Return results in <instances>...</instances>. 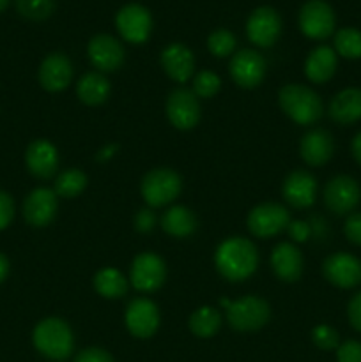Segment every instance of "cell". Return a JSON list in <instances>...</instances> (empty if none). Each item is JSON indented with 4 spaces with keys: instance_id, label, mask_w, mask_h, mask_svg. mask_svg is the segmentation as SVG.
I'll list each match as a JSON object with an SVG mask.
<instances>
[{
    "instance_id": "cell-1",
    "label": "cell",
    "mask_w": 361,
    "mask_h": 362,
    "mask_svg": "<svg viewBox=\"0 0 361 362\" xmlns=\"http://www.w3.org/2000/svg\"><path fill=\"white\" fill-rule=\"evenodd\" d=\"M214 265L229 281H244L257 271L258 251L251 240L244 237H230L216 250Z\"/></svg>"
},
{
    "instance_id": "cell-2",
    "label": "cell",
    "mask_w": 361,
    "mask_h": 362,
    "mask_svg": "<svg viewBox=\"0 0 361 362\" xmlns=\"http://www.w3.org/2000/svg\"><path fill=\"white\" fill-rule=\"evenodd\" d=\"M280 108L290 120L301 126H311L324 113V105L319 94L299 83H289L278 92Z\"/></svg>"
},
{
    "instance_id": "cell-3",
    "label": "cell",
    "mask_w": 361,
    "mask_h": 362,
    "mask_svg": "<svg viewBox=\"0 0 361 362\" xmlns=\"http://www.w3.org/2000/svg\"><path fill=\"white\" fill-rule=\"evenodd\" d=\"M35 350L53 361H62L71 356L74 349V336L69 325L60 318H45L32 332Z\"/></svg>"
},
{
    "instance_id": "cell-4",
    "label": "cell",
    "mask_w": 361,
    "mask_h": 362,
    "mask_svg": "<svg viewBox=\"0 0 361 362\" xmlns=\"http://www.w3.org/2000/svg\"><path fill=\"white\" fill-rule=\"evenodd\" d=\"M227 310V322L234 331L251 332L264 327L271 317L269 304L257 296H246L230 303L229 299L219 300Z\"/></svg>"
},
{
    "instance_id": "cell-5",
    "label": "cell",
    "mask_w": 361,
    "mask_h": 362,
    "mask_svg": "<svg viewBox=\"0 0 361 362\" xmlns=\"http://www.w3.org/2000/svg\"><path fill=\"white\" fill-rule=\"evenodd\" d=\"M183 180L177 172L170 168H154L142 179L140 193L151 209L163 207L179 197Z\"/></svg>"
},
{
    "instance_id": "cell-6",
    "label": "cell",
    "mask_w": 361,
    "mask_h": 362,
    "mask_svg": "<svg viewBox=\"0 0 361 362\" xmlns=\"http://www.w3.org/2000/svg\"><path fill=\"white\" fill-rule=\"evenodd\" d=\"M289 223V211L283 205L273 204V202L251 209L246 219L248 230L251 232V235L258 237V239H269V237L278 235L280 232L287 230Z\"/></svg>"
},
{
    "instance_id": "cell-7",
    "label": "cell",
    "mask_w": 361,
    "mask_h": 362,
    "mask_svg": "<svg viewBox=\"0 0 361 362\" xmlns=\"http://www.w3.org/2000/svg\"><path fill=\"white\" fill-rule=\"evenodd\" d=\"M335 21L333 7L324 0H308L299 11V28L310 39L329 37L335 30Z\"/></svg>"
},
{
    "instance_id": "cell-8",
    "label": "cell",
    "mask_w": 361,
    "mask_h": 362,
    "mask_svg": "<svg viewBox=\"0 0 361 362\" xmlns=\"http://www.w3.org/2000/svg\"><path fill=\"white\" fill-rule=\"evenodd\" d=\"M324 202L326 207L335 214H349L361 202L360 184L349 175L333 177L324 187Z\"/></svg>"
},
{
    "instance_id": "cell-9",
    "label": "cell",
    "mask_w": 361,
    "mask_h": 362,
    "mask_svg": "<svg viewBox=\"0 0 361 362\" xmlns=\"http://www.w3.org/2000/svg\"><path fill=\"white\" fill-rule=\"evenodd\" d=\"M166 117L170 124L180 131L193 129L200 120V103L188 88H176L166 99Z\"/></svg>"
},
{
    "instance_id": "cell-10",
    "label": "cell",
    "mask_w": 361,
    "mask_h": 362,
    "mask_svg": "<svg viewBox=\"0 0 361 362\" xmlns=\"http://www.w3.org/2000/svg\"><path fill=\"white\" fill-rule=\"evenodd\" d=\"M115 25L119 34L127 42L140 45L145 42L152 30V16L140 4H127L117 13Z\"/></svg>"
},
{
    "instance_id": "cell-11",
    "label": "cell",
    "mask_w": 361,
    "mask_h": 362,
    "mask_svg": "<svg viewBox=\"0 0 361 362\" xmlns=\"http://www.w3.org/2000/svg\"><path fill=\"white\" fill-rule=\"evenodd\" d=\"M165 262L156 253H142L131 264L130 281L140 292H154L165 283Z\"/></svg>"
},
{
    "instance_id": "cell-12",
    "label": "cell",
    "mask_w": 361,
    "mask_h": 362,
    "mask_svg": "<svg viewBox=\"0 0 361 362\" xmlns=\"http://www.w3.org/2000/svg\"><path fill=\"white\" fill-rule=\"evenodd\" d=\"M124 322H126L127 331H130L134 338H151L159 327L158 306H156L151 299H145V297L133 299L127 304Z\"/></svg>"
},
{
    "instance_id": "cell-13",
    "label": "cell",
    "mask_w": 361,
    "mask_h": 362,
    "mask_svg": "<svg viewBox=\"0 0 361 362\" xmlns=\"http://www.w3.org/2000/svg\"><path fill=\"white\" fill-rule=\"evenodd\" d=\"M246 34L253 45L260 46V48H269L282 34V18L273 7H258L248 18Z\"/></svg>"
},
{
    "instance_id": "cell-14",
    "label": "cell",
    "mask_w": 361,
    "mask_h": 362,
    "mask_svg": "<svg viewBox=\"0 0 361 362\" xmlns=\"http://www.w3.org/2000/svg\"><path fill=\"white\" fill-rule=\"evenodd\" d=\"M324 278L338 288H354L361 285V262L350 253L331 255L322 265Z\"/></svg>"
},
{
    "instance_id": "cell-15",
    "label": "cell",
    "mask_w": 361,
    "mask_h": 362,
    "mask_svg": "<svg viewBox=\"0 0 361 362\" xmlns=\"http://www.w3.org/2000/svg\"><path fill=\"white\" fill-rule=\"evenodd\" d=\"M230 76L239 87L253 88L265 76V60L255 49H241L230 60Z\"/></svg>"
},
{
    "instance_id": "cell-16",
    "label": "cell",
    "mask_w": 361,
    "mask_h": 362,
    "mask_svg": "<svg viewBox=\"0 0 361 362\" xmlns=\"http://www.w3.org/2000/svg\"><path fill=\"white\" fill-rule=\"evenodd\" d=\"M57 207H59V202H57L55 191L48 187H38L30 191L23 202L25 221L35 228L48 226L55 218Z\"/></svg>"
},
{
    "instance_id": "cell-17",
    "label": "cell",
    "mask_w": 361,
    "mask_h": 362,
    "mask_svg": "<svg viewBox=\"0 0 361 362\" xmlns=\"http://www.w3.org/2000/svg\"><path fill=\"white\" fill-rule=\"evenodd\" d=\"M88 59L96 69L103 73H113L124 62V48L115 37L108 34H98L88 41Z\"/></svg>"
},
{
    "instance_id": "cell-18",
    "label": "cell",
    "mask_w": 361,
    "mask_h": 362,
    "mask_svg": "<svg viewBox=\"0 0 361 362\" xmlns=\"http://www.w3.org/2000/svg\"><path fill=\"white\" fill-rule=\"evenodd\" d=\"M283 198L294 209H308L317 198V180L306 170H294L282 186Z\"/></svg>"
},
{
    "instance_id": "cell-19",
    "label": "cell",
    "mask_w": 361,
    "mask_h": 362,
    "mask_svg": "<svg viewBox=\"0 0 361 362\" xmlns=\"http://www.w3.org/2000/svg\"><path fill=\"white\" fill-rule=\"evenodd\" d=\"M39 83L48 92H60L73 80V64L64 53H50L39 66Z\"/></svg>"
},
{
    "instance_id": "cell-20",
    "label": "cell",
    "mask_w": 361,
    "mask_h": 362,
    "mask_svg": "<svg viewBox=\"0 0 361 362\" xmlns=\"http://www.w3.org/2000/svg\"><path fill=\"white\" fill-rule=\"evenodd\" d=\"M25 163L28 172L38 179H50L59 168V152L48 140H34L25 152Z\"/></svg>"
},
{
    "instance_id": "cell-21",
    "label": "cell",
    "mask_w": 361,
    "mask_h": 362,
    "mask_svg": "<svg viewBox=\"0 0 361 362\" xmlns=\"http://www.w3.org/2000/svg\"><path fill=\"white\" fill-rule=\"evenodd\" d=\"M161 66L177 83H186L195 74V57L188 46L172 42L161 52Z\"/></svg>"
},
{
    "instance_id": "cell-22",
    "label": "cell",
    "mask_w": 361,
    "mask_h": 362,
    "mask_svg": "<svg viewBox=\"0 0 361 362\" xmlns=\"http://www.w3.org/2000/svg\"><path fill=\"white\" fill-rule=\"evenodd\" d=\"M271 267L276 278L294 283L303 274V255L292 243H280L271 253Z\"/></svg>"
},
{
    "instance_id": "cell-23",
    "label": "cell",
    "mask_w": 361,
    "mask_h": 362,
    "mask_svg": "<svg viewBox=\"0 0 361 362\" xmlns=\"http://www.w3.org/2000/svg\"><path fill=\"white\" fill-rule=\"evenodd\" d=\"M335 152V141L326 129H311L301 138L299 154L310 166H322L331 159Z\"/></svg>"
},
{
    "instance_id": "cell-24",
    "label": "cell",
    "mask_w": 361,
    "mask_h": 362,
    "mask_svg": "<svg viewBox=\"0 0 361 362\" xmlns=\"http://www.w3.org/2000/svg\"><path fill=\"white\" fill-rule=\"evenodd\" d=\"M329 117L340 126H349L361 119V88H343L329 103Z\"/></svg>"
},
{
    "instance_id": "cell-25",
    "label": "cell",
    "mask_w": 361,
    "mask_h": 362,
    "mask_svg": "<svg viewBox=\"0 0 361 362\" xmlns=\"http://www.w3.org/2000/svg\"><path fill=\"white\" fill-rule=\"evenodd\" d=\"M338 60H336V52L329 46H317L311 49L310 55L304 62V74L314 83H326L335 74Z\"/></svg>"
},
{
    "instance_id": "cell-26",
    "label": "cell",
    "mask_w": 361,
    "mask_h": 362,
    "mask_svg": "<svg viewBox=\"0 0 361 362\" xmlns=\"http://www.w3.org/2000/svg\"><path fill=\"white\" fill-rule=\"evenodd\" d=\"M76 94L81 103L88 106H98L106 101L110 95V83L101 73L92 71L84 74L76 83Z\"/></svg>"
},
{
    "instance_id": "cell-27",
    "label": "cell",
    "mask_w": 361,
    "mask_h": 362,
    "mask_svg": "<svg viewBox=\"0 0 361 362\" xmlns=\"http://www.w3.org/2000/svg\"><path fill=\"white\" fill-rule=\"evenodd\" d=\"M161 228L165 230L168 235L183 239V237L191 235V233L197 230V218H195V214L188 207H184V205H176V207H170L168 211L163 214Z\"/></svg>"
},
{
    "instance_id": "cell-28",
    "label": "cell",
    "mask_w": 361,
    "mask_h": 362,
    "mask_svg": "<svg viewBox=\"0 0 361 362\" xmlns=\"http://www.w3.org/2000/svg\"><path fill=\"white\" fill-rule=\"evenodd\" d=\"M94 288L105 299H120L127 292V279L117 269L105 267L94 276Z\"/></svg>"
},
{
    "instance_id": "cell-29",
    "label": "cell",
    "mask_w": 361,
    "mask_h": 362,
    "mask_svg": "<svg viewBox=\"0 0 361 362\" xmlns=\"http://www.w3.org/2000/svg\"><path fill=\"white\" fill-rule=\"evenodd\" d=\"M222 327V315L211 306H202L190 317V331L197 338H212Z\"/></svg>"
},
{
    "instance_id": "cell-30",
    "label": "cell",
    "mask_w": 361,
    "mask_h": 362,
    "mask_svg": "<svg viewBox=\"0 0 361 362\" xmlns=\"http://www.w3.org/2000/svg\"><path fill=\"white\" fill-rule=\"evenodd\" d=\"M87 186V175L81 170L71 168L60 173L55 180V193L57 197L74 198L81 193Z\"/></svg>"
},
{
    "instance_id": "cell-31",
    "label": "cell",
    "mask_w": 361,
    "mask_h": 362,
    "mask_svg": "<svg viewBox=\"0 0 361 362\" xmlns=\"http://www.w3.org/2000/svg\"><path fill=\"white\" fill-rule=\"evenodd\" d=\"M335 48L345 59H361V30L347 27L336 32Z\"/></svg>"
},
{
    "instance_id": "cell-32",
    "label": "cell",
    "mask_w": 361,
    "mask_h": 362,
    "mask_svg": "<svg viewBox=\"0 0 361 362\" xmlns=\"http://www.w3.org/2000/svg\"><path fill=\"white\" fill-rule=\"evenodd\" d=\"M18 13L32 21H42L55 11V0H16Z\"/></svg>"
},
{
    "instance_id": "cell-33",
    "label": "cell",
    "mask_w": 361,
    "mask_h": 362,
    "mask_svg": "<svg viewBox=\"0 0 361 362\" xmlns=\"http://www.w3.org/2000/svg\"><path fill=\"white\" fill-rule=\"evenodd\" d=\"M219 87H222V80L216 73L212 71H200L193 76V94L197 98L209 99L212 95H216L219 92Z\"/></svg>"
},
{
    "instance_id": "cell-34",
    "label": "cell",
    "mask_w": 361,
    "mask_h": 362,
    "mask_svg": "<svg viewBox=\"0 0 361 362\" xmlns=\"http://www.w3.org/2000/svg\"><path fill=\"white\" fill-rule=\"evenodd\" d=\"M207 48L214 57H227L236 49V37L227 28H218L209 35Z\"/></svg>"
},
{
    "instance_id": "cell-35",
    "label": "cell",
    "mask_w": 361,
    "mask_h": 362,
    "mask_svg": "<svg viewBox=\"0 0 361 362\" xmlns=\"http://www.w3.org/2000/svg\"><path fill=\"white\" fill-rule=\"evenodd\" d=\"M311 339H314L315 346L321 350H335L340 346V336L329 325H317L311 331Z\"/></svg>"
},
{
    "instance_id": "cell-36",
    "label": "cell",
    "mask_w": 361,
    "mask_h": 362,
    "mask_svg": "<svg viewBox=\"0 0 361 362\" xmlns=\"http://www.w3.org/2000/svg\"><path fill=\"white\" fill-rule=\"evenodd\" d=\"M336 362H361V343L349 339L336 349Z\"/></svg>"
},
{
    "instance_id": "cell-37",
    "label": "cell",
    "mask_w": 361,
    "mask_h": 362,
    "mask_svg": "<svg viewBox=\"0 0 361 362\" xmlns=\"http://www.w3.org/2000/svg\"><path fill=\"white\" fill-rule=\"evenodd\" d=\"M343 233L347 240L356 246H361V212H353L343 225Z\"/></svg>"
},
{
    "instance_id": "cell-38",
    "label": "cell",
    "mask_w": 361,
    "mask_h": 362,
    "mask_svg": "<svg viewBox=\"0 0 361 362\" xmlns=\"http://www.w3.org/2000/svg\"><path fill=\"white\" fill-rule=\"evenodd\" d=\"M74 362H113V357L105 349L88 346V349H84L74 357Z\"/></svg>"
},
{
    "instance_id": "cell-39",
    "label": "cell",
    "mask_w": 361,
    "mask_h": 362,
    "mask_svg": "<svg viewBox=\"0 0 361 362\" xmlns=\"http://www.w3.org/2000/svg\"><path fill=\"white\" fill-rule=\"evenodd\" d=\"M156 226V216L152 212L151 207L140 209L134 216V230L140 233H149L151 230H154Z\"/></svg>"
},
{
    "instance_id": "cell-40",
    "label": "cell",
    "mask_w": 361,
    "mask_h": 362,
    "mask_svg": "<svg viewBox=\"0 0 361 362\" xmlns=\"http://www.w3.org/2000/svg\"><path fill=\"white\" fill-rule=\"evenodd\" d=\"M14 218V202L9 193L0 191V230L7 228Z\"/></svg>"
},
{
    "instance_id": "cell-41",
    "label": "cell",
    "mask_w": 361,
    "mask_h": 362,
    "mask_svg": "<svg viewBox=\"0 0 361 362\" xmlns=\"http://www.w3.org/2000/svg\"><path fill=\"white\" fill-rule=\"evenodd\" d=\"M287 232H289V237L294 240V243H304V240L310 237L311 233V225L306 221H290L289 226H287Z\"/></svg>"
},
{
    "instance_id": "cell-42",
    "label": "cell",
    "mask_w": 361,
    "mask_h": 362,
    "mask_svg": "<svg viewBox=\"0 0 361 362\" xmlns=\"http://www.w3.org/2000/svg\"><path fill=\"white\" fill-rule=\"evenodd\" d=\"M347 317H349L350 325H353L357 332H361V292H357L356 296L350 299L349 306H347Z\"/></svg>"
},
{
    "instance_id": "cell-43",
    "label": "cell",
    "mask_w": 361,
    "mask_h": 362,
    "mask_svg": "<svg viewBox=\"0 0 361 362\" xmlns=\"http://www.w3.org/2000/svg\"><path fill=\"white\" fill-rule=\"evenodd\" d=\"M350 152H353V158L356 159L357 165H361V131L353 138V144H350Z\"/></svg>"
},
{
    "instance_id": "cell-44",
    "label": "cell",
    "mask_w": 361,
    "mask_h": 362,
    "mask_svg": "<svg viewBox=\"0 0 361 362\" xmlns=\"http://www.w3.org/2000/svg\"><path fill=\"white\" fill-rule=\"evenodd\" d=\"M115 151H117L115 145H108V147H105L103 151H99V154L96 156V159H98V161H106V159H110L113 154H115Z\"/></svg>"
},
{
    "instance_id": "cell-45",
    "label": "cell",
    "mask_w": 361,
    "mask_h": 362,
    "mask_svg": "<svg viewBox=\"0 0 361 362\" xmlns=\"http://www.w3.org/2000/svg\"><path fill=\"white\" fill-rule=\"evenodd\" d=\"M9 274V260L6 258V255L0 253V283L7 278Z\"/></svg>"
},
{
    "instance_id": "cell-46",
    "label": "cell",
    "mask_w": 361,
    "mask_h": 362,
    "mask_svg": "<svg viewBox=\"0 0 361 362\" xmlns=\"http://www.w3.org/2000/svg\"><path fill=\"white\" fill-rule=\"evenodd\" d=\"M7 6H9V0H0V13H2Z\"/></svg>"
}]
</instances>
